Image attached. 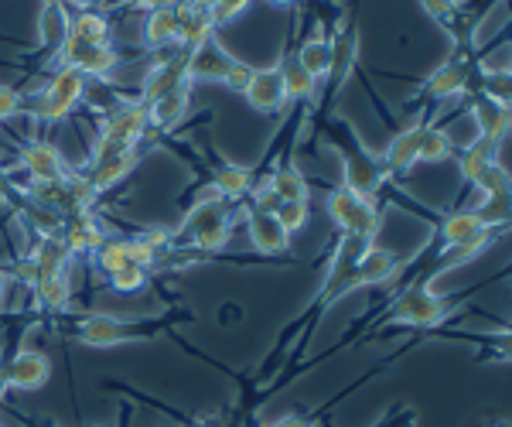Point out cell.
Returning a JSON list of instances; mask_svg holds the SVG:
<instances>
[{
	"mask_svg": "<svg viewBox=\"0 0 512 427\" xmlns=\"http://www.w3.org/2000/svg\"><path fill=\"white\" fill-rule=\"evenodd\" d=\"M229 226H233V209H229V202H222L219 195H209V199H202L188 212L175 236L202 253H216L229 243Z\"/></svg>",
	"mask_w": 512,
	"mask_h": 427,
	"instance_id": "6da1fadb",
	"label": "cell"
},
{
	"mask_svg": "<svg viewBox=\"0 0 512 427\" xmlns=\"http://www.w3.org/2000/svg\"><path fill=\"white\" fill-rule=\"evenodd\" d=\"M82 93H86V76L79 69H72V65H59V72L48 79V86L31 100V106H35L41 120L55 123L69 117L72 106L82 100Z\"/></svg>",
	"mask_w": 512,
	"mask_h": 427,
	"instance_id": "7a4b0ae2",
	"label": "cell"
},
{
	"mask_svg": "<svg viewBox=\"0 0 512 427\" xmlns=\"http://www.w3.org/2000/svg\"><path fill=\"white\" fill-rule=\"evenodd\" d=\"M342 161H345V185L342 188H349V192L359 195V199L373 202V195L383 188L390 171H386L383 164L366 151V147L355 141L352 134H342Z\"/></svg>",
	"mask_w": 512,
	"mask_h": 427,
	"instance_id": "3957f363",
	"label": "cell"
},
{
	"mask_svg": "<svg viewBox=\"0 0 512 427\" xmlns=\"http://www.w3.org/2000/svg\"><path fill=\"white\" fill-rule=\"evenodd\" d=\"M328 212L338 226L345 229V236H359V240L373 243L376 229H379V209L369 199H359L349 188H335L328 195Z\"/></svg>",
	"mask_w": 512,
	"mask_h": 427,
	"instance_id": "277c9868",
	"label": "cell"
},
{
	"mask_svg": "<svg viewBox=\"0 0 512 427\" xmlns=\"http://www.w3.org/2000/svg\"><path fill=\"white\" fill-rule=\"evenodd\" d=\"M441 236H444V243L451 246V257H448V264H444V267H454L458 260L475 257L478 250H485V246L492 243V229L475 216V209L451 212V216L444 219Z\"/></svg>",
	"mask_w": 512,
	"mask_h": 427,
	"instance_id": "5b68a950",
	"label": "cell"
},
{
	"mask_svg": "<svg viewBox=\"0 0 512 427\" xmlns=\"http://www.w3.org/2000/svg\"><path fill=\"white\" fill-rule=\"evenodd\" d=\"M134 168H137V147L99 137L96 147H93V175H89L99 192H103V188L120 185Z\"/></svg>",
	"mask_w": 512,
	"mask_h": 427,
	"instance_id": "8992f818",
	"label": "cell"
},
{
	"mask_svg": "<svg viewBox=\"0 0 512 427\" xmlns=\"http://www.w3.org/2000/svg\"><path fill=\"white\" fill-rule=\"evenodd\" d=\"M451 305L444 298H437L427 287H410L396 298L393 305V318L400 325H437L448 318Z\"/></svg>",
	"mask_w": 512,
	"mask_h": 427,
	"instance_id": "52a82bcc",
	"label": "cell"
},
{
	"mask_svg": "<svg viewBox=\"0 0 512 427\" xmlns=\"http://www.w3.org/2000/svg\"><path fill=\"white\" fill-rule=\"evenodd\" d=\"M151 335V328H140V325H127L120 318H106V315H89L82 318L76 328V339L82 346H93V349H106V346H120L127 339H144Z\"/></svg>",
	"mask_w": 512,
	"mask_h": 427,
	"instance_id": "ba28073f",
	"label": "cell"
},
{
	"mask_svg": "<svg viewBox=\"0 0 512 427\" xmlns=\"http://www.w3.org/2000/svg\"><path fill=\"white\" fill-rule=\"evenodd\" d=\"M55 55H59L62 65L79 69L82 76H110L113 65H117V52H113V45H86V41H76V38L65 41Z\"/></svg>",
	"mask_w": 512,
	"mask_h": 427,
	"instance_id": "9c48e42d",
	"label": "cell"
},
{
	"mask_svg": "<svg viewBox=\"0 0 512 427\" xmlns=\"http://www.w3.org/2000/svg\"><path fill=\"white\" fill-rule=\"evenodd\" d=\"M144 130H147V106L144 103H127V106L113 110L110 117L103 120V127H99V137L137 147V141L144 137Z\"/></svg>",
	"mask_w": 512,
	"mask_h": 427,
	"instance_id": "30bf717a",
	"label": "cell"
},
{
	"mask_svg": "<svg viewBox=\"0 0 512 427\" xmlns=\"http://www.w3.org/2000/svg\"><path fill=\"white\" fill-rule=\"evenodd\" d=\"M355 59H359V28L352 21H342L338 35L332 38V65H328V76H325L332 82V89H338L352 76Z\"/></svg>",
	"mask_w": 512,
	"mask_h": 427,
	"instance_id": "8fae6325",
	"label": "cell"
},
{
	"mask_svg": "<svg viewBox=\"0 0 512 427\" xmlns=\"http://www.w3.org/2000/svg\"><path fill=\"white\" fill-rule=\"evenodd\" d=\"M7 369V383L18 390H38L41 383L52 376V363H48L45 352H35V349H24L18 356L11 359V366Z\"/></svg>",
	"mask_w": 512,
	"mask_h": 427,
	"instance_id": "7c38bea8",
	"label": "cell"
},
{
	"mask_svg": "<svg viewBox=\"0 0 512 427\" xmlns=\"http://www.w3.org/2000/svg\"><path fill=\"white\" fill-rule=\"evenodd\" d=\"M229 65H233V55L219 45L216 38H209L205 45H198L188 52V79H226Z\"/></svg>",
	"mask_w": 512,
	"mask_h": 427,
	"instance_id": "4fadbf2b",
	"label": "cell"
},
{
	"mask_svg": "<svg viewBox=\"0 0 512 427\" xmlns=\"http://www.w3.org/2000/svg\"><path fill=\"white\" fill-rule=\"evenodd\" d=\"M243 93H246V100H250L253 110H260V113H277L280 106L287 103L284 82H280L277 69H253V79Z\"/></svg>",
	"mask_w": 512,
	"mask_h": 427,
	"instance_id": "5bb4252c",
	"label": "cell"
},
{
	"mask_svg": "<svg viewBox=\"0 0 512 427\" xmlns=\"http://www.w3.org/2000/svg\"><path fill=\"white\" fill-rule=\"evenodd\" d=\"M21 164L28 168V175L35 182H52V178H65V161L59 154V147L35 141L21 147Z\"/></svg>",
	"mask_w": 512,
	"mask_h": 427,
	"instance_id": "9a60e30c",
	"label": "cell"
},
{
	"mask_svg": "<svg viewBox=\"0 0 512 427\" xmlns=\"http://www.w3.org/2000/svg\"><path fill=\"white\" fill-rule=\"evenodd\" d=\"M188 106H192V86L171 89V93L158 96L154 103H147V123H154V127H161V130H171L188 117Z\"/></svg>",
	"mask_w": 512,
	"mask_h": 427,
	"instance_id": "2e32d148",
	"label": "cell"
},
{
	"mask_svg": "<svg viewBox=\"0 0 512 427\" xmlns=\"http://www.w3.org/2000/svg\"><path fill=\"white\" fill-rule=\"evenodd\" d=\"M472 117H475V127H478V137L492 144H502L509 134V103H495V100H485L478 96L475 106H472Z\"/></svg>",
	"mask_w": 512,
	"mask_h": 427,
	"instance_id": "e0dca14e",
	"label": "cell"
},
{
	"mask_svg": "<svg viewBox=\"0 0 512 427\" xmlns=\"http://www.w3.org/2000/svg\"><path fill=\"white\" fill-rule=\"evenodd\" d=\"M393 270H396L393 253L376 243H369L366 250L359 253V260H355V281H359V287H373V284L390 281Z\"/></svg>",
	"mask_w": 512,
	"mask_h": 427,
	"instance_id": "ac0fdd59",
	"label": "cell"
},
{
	"mask_svg": "<svg viewBox=\"0 0 512 427\" xmlns=\"http://www.w3.org/2000/svg\"><path fill=\"white\" fill-rule=\"evenodd\" d=\"M62 226H65L62 240L69 243L72 253H89V250L96 253V246L106 240V233L99 229V223L89 216V212H72V216H65Z\"/></svg>",
	"mask_w": 512,
	"mask_h": 427,
	"instance_id": "d6986e66",
	"label": "cell"
},
{
	"mask_svg": "<svg viewBox=\"0 0 512 427\" xmlns=\"http://www.w3.org/2000/svg\"><path fill=\"white\" fill-rule=\"evenodd\" d=\"M250 236H253V246L260 253H270V257H277V253H287V246H291V236L280 229V223L270 212H260V209H250Z\"/></svg>",
	"mask_w": 512,
	"mask_h": 427,
	"instance_id": "ffe728a7",
	"label": "cell"
},
{
	"mask_svg": "<svg viewBox=\"0 0 512 427\" xmlns=\"http://www.w3.org/2000/svg\"><path fill=\"white\" fill-rule=\"evenodd\" d=\"M277 72H280V82H284V96H287V100L304 103V100H311V96L318 93V79L294 59V52L284 55V62L277 65Z\"/></svg>",
	"mask_w": 512,
	"mask_h": 427,
	"instance_id": "44dd1931",
	"label": "cell"
},
{
	"mask_svg": "<svg viewBox=\"0 0 512 427\" xmlns=\"http://www.w3.org/2000/svg\"><path fill=\"white\" fill-rule=\"evenodd\" d=\"M144 41L151 48H168L178 45V7H154L144 18Z\"/></svg>",
	"mask_w": 512,
	"mask_h": 427,
	"instance_id": "7402d4cb",
	"label": "cell"
},
{
	"mask_svg": "<svg viewBox=\"0 0 512 427\" xmlns=\"http://www.w3.org/2000/svg\"><path fill=\"white\" fill-rule=\"evenodd\" d=\"M72 250L69 243L62 240V233H52V236H41L31 260L38 267V281L41 277H55V274H65V264H69Z\"/></svg>",
	"mask_w": 512,
	"mask_h": 427,
	"instance_id": "603a6c76",
	"label": "cell"
},
{
	"mask_svg": "<svg viewBox=\"0 0 512 427\" xmlns=\"http://www.w3.org/2000/svg\"><path fill=\"white\" fill-rule=\"evenodd\" d=\"M38 38L48 52H59L65 41H69V14H65V4H41Z\"/></svg>",
	"mask_w": 512,
	"mask_h": 427,
	"instance_id": "cb8c5ba5",
	"label": "cell"
},
{
	"mask_svg": "<svg viewBox=\"0 0 512 427\" xmlns=\"http://www.w3.org/2000/svg\"><path fill=\"white\" fill-rule=\"evenodd\" d=\"M420 137H424V127H410L403 134H396V141L386 147V171H410L420 161Z\"/></svg>",
	"mask_w": 512,
	"mask_h": 427,
	"instance_id": "d4e9b609",
	"label": "cell"
},
{
	"mask_svg": "<svg viewBox=\"0 0 512 427\" xmlns=\"http://www.w3.org/2000/svg\"><path fill=\"white\" fill-rule=\"evenodd\" d=\"M495 147L499 144H492V141H485V137H475L472 144L461 151V158H458V171H461V178H465L468 185H475L478 178L485 175V171L495 164Z\"/></svg>",
	"mask_w": 512,
	"mask_h": 427,
	"instance_id": "484cf974",
	"label": "cell"
},
{
	"mask_svg": "<svg viewBox=\"0 0 512 427\" xmlns=\"http://www.w3.org/2000/svg\"><path fill=\"white\" fill-rule=\"evenodd\" d=\"M468 89V65L465 62H444L441 69L427 79V93L437 100H451V96L465 93Z\"/></svg>",
	"mask_w": 512,
	"mask_h": 427,
	"instance_id": "4316f807",
	"label": "cell"
},
{
	"mask_svg": "<svg viewBox=\"0 0 512 427\" xmlns=\"http://www.w3.org/2000/svg\"><path fill=\"white\" fill-rule=\"evenodd\" d=\"M69 38L86 45H110V21L96 11H79L76 18H69Z\"/></svg>",
	"mask_w": 512,
	"mask_h": 427,
	"instance_id": "83f0119b",
	"label": "cell"
},
{
	"mask_svg": "<svg viewBox=\"0 0 512 427\" xmlns=\"http://www.w3.org/2000/svg\"><path fill=\"white\" fill-rule=\"evenodd\" d=\"M294 59L304 65L315 79L328 76V65H332V38L328 35H315L301 45V52H294Z\"/></svg>",
	"mask_w": 512,
	"mask_h": 427,
	"instance_id": "f1b7e54d",
	"label": "cell"
},
{
	"mask_svg": "<svg viewBox=\"0 0 512 427\" xmlns=\"http://www.w3.org/2000/svg\"><path fill=\"white\" fill-rule=\"evenodd\" d=\"M253 188V175L239 164H222L212 175V192L216 195H226V199H243L246 192Z\"/></svg>",
	"mask_w": 512,
	"mask_h": 427,
	"instance_id": "f546056e",
	"label": "cell"
},
{
	"mask_svg": "<svg viewBox=\"0 0 512 427\" xmlns=\"http://www.w3.org/2000/svg\"><path fill=\"white\" fill-rule=\"evenodd\" d=\"M99 199V188L89 175H65V205H69V212L65 216H72V212H89Z\"/></svg>",
	"mask_w": 512,
	"mask_h": 427,
	"instance_id": "4dcf8cb0",
	"label": "cell"
},
{
	"mask_svg": "<svg viewBox=\"0 0 512 427\" xmlns=\"http://www.w3.org/2000/svg\"><path fill=\"white\" fill-rule=\"evenodd\" d=\"M270 188H274V195L280 202H308V178H304L294 164H287L277 175H270Z\"/></svg>",
	"mask_w": 512,
	"mask_h": 427,
	"instance_id": "1f68e13d",
	"label": "cell"
},
{
	"mask_svg": "<svg viewBox=\"0 0 512 427\" xmlns=\"http://www.w3.org/2000/svg\"><path fill=\"white\" fill-rule=\"evenodd\" d=\"M35 294H38V305L48 308V311H65L69 308V277L65 274H55V277H41L35 284Z\"/></svg>",
	"mask_w": 512,
	"mask_h": 427,
	"instance_id": "d6a6232c",
	"label": "cell"
},
{
	"mask_svg": "<svg viewBox=\"0 0 512 427\" xmlns=\"http://www.w3.org/2000/svg\"><path fill=\"white\" fill-rule=\"evenodd\" d=\"M127 264H130V240H103L96 246V267L103 270L106 277Z\"/></svg>",
	"mask_w": 512,
	"mask_h": 427,
	"instance_id": "836d02e7",
	"label": "cell"
},
{
	"mask_svg": "<svg viewBox=\"0 0 512 427\" xmlns=\"http://www.w3.org/2000/svg\"><path fill=\"white\" fill-rule=\"evenodd\" d=\"M451 158V134L441 127H424L420 137V161H448Z\"/></svg>",
	"mask_w": 512,
	"mask_h": 427,
	"instance_id": "e575fe53",
	"label": "cell"
},
{
	"mask_svg": "<svg viewBox=\"0 0 512 427\" xmlns=\"http://www.w3.org/2000/svg\"><path fill=\"white\" fill-rule=\"evenodd\" d=\"M475 216L482 219V223L489 226V229L506 226L509 223V192H502V195H482V202H478Z\"/></svg>",
	"mask_w": 512,
	"mask_h": 427,
	"instance_id": "d590c367",
	"label": "cell"
},
{
	"mask_svg": "<svg viewBox=\"0 0 512 427\" xmlns=\"http://www.w3.org/2000/svg\"><path fill=\"white\" fill-rule=\"evenodd\" d=\"M308 216H311L308 202H280V205H277V212H274V219H277L280 229H284L287 236L297 233V229L308 226Z\"/></svg>",
	"mask_w": 512,
	"mask_h": 427,
	"instance_id": "8d00e7d4",
	"label": "cell"
},
{
	"mask_svg": "<svg viewBox=\"0 0 512 427\" xmlns=\"http://www.w3.org/2000/svg\"><path fill=\"white\" fill-rule=\"evenodd\" d=\"M24 216H28V226L35 229L38 236H52V233H59L62 223H65L62 212L45 209V205H35V202H31V209L24 212Z\"/></svg>",
	"mask_w": 512,
	"mask_h": 427,
	"instance_id": "74e56055",
	"label": "cell"
},
{
	"mask_svg": "<svg viewBox=\"0 0 512 427\" xmlns=\"http://www.w3.org/2000/svg\"><path fill=\"white\" fill-rule=\"evenodd\" d=\"M110 284H113V291H120V294H134V291H140V287L147 284V270L137 267V264H127V267L113 270Z\"/></svg>",
	"mask_w": 512,
	"mask_h": 427,
	"instance_id": "f35d334b",
	"label": "cell"
},
{
	"mask_svg": "<svg viewBox=\"0 0 512 427\" xmlns=\"http://www.w3.org/2000/svg\"><path fill=\"white\" fill-rule=\"evenodd\" d=\"M482 96L485 100H495V103H509V72L506 69L482 72Z\"/></svg>",
	"mask_w": 512,
	"mask_h": 427,
	"instance_id": "ab89813d",
	"label": "cell"
},
{
	"mask_svg": "<svg viewBox=\"0 0 512 427\" xmlns=\"http://www.w3.org/2000/svg\"><path fill=\"white\" fill-rule=\"evenodd\" d=\"M475 188H478L482 195H502V192H509V171L502 168L499 161H495L492 168L485 171V175L475 182Z\"/></svg>",
	"mask_w": 512,
	"mask_h": 427,
	"instance_id": "60d3db41",
	"label": "cell"
},
{
	"mask_svg": "<svg viewBox=\"0 0 512 427\" xmlns=\"http://www.w3.org/2000/svg\"><path fill=\"white\" fill-rule=\"evenodd\" d=\"M424 11L444 24L448 31H458V0H420Z\"/></svg>",
	"mask_w": 512,
	"mask_h": 427,
	"instance_id": "b9f144b4",
	"label": "cell"
},
{
	"mask_svg": "<svg viewBox=\"0 0 512 427\" xmlns=\"http://www.w3.org/2000/svg\"><path fill=\"white\" fill-rule=\"evenodd\" d=\"M246 7H250V0H216V4H212V21H216V28L219 24H229L236 14H243Z\"/></svg>",
	"mask_w": 512,
	"mask_h": 427,
	"instance_id": "7bdbcfd3",
	"label": "cell"
},
{
	"mask_svg": "<svg viewBox=\"0 0 512 427\" xmlns=\"http://www.w3.org/2000/svg\"><path fill=\"white\" fill-rule=\"evenodd\" d=\"M250 79H253V65L233 59V65H229V72H226V79H222V82H226L233 93H243V89L250 86Z\"/></svg>",
	"mask_w": 512,
	"mask_h": 427,
	"instance_id": "ee69618b",
	"label": "cell"
},
{
	"mask_svg": "<svg viewBox=\"0 0 512 427\" xmlns=\"http://www.w3.org/2000/svg\"><path fill=\"white\" fill-rule=\"evenodd\" d=\"M21 106H24L21 93H14L11 86H0V120H11Z\"/></svg>",
	"mask_w": 512,
	"mask_h": 427,
	"instance_id": "f6af8a7d",
	"label": "cell"
},
{
	"mask_svg": "<svg viewBox=\"0 0 512 427\" xmlns=\"http://www.w3.org/2000/svg\"><path fill=\"white\" fill-rule=\"evenodd\" d=\"M14 277H18V281H24V284L35 287V284H38V267H35V260H31V257L18 260V264H14Z\"/></svg>",
	"mask_w": 512,
	"mask_h": 427,
	"instance_id": "bcb514c9",
	"label": "cell"
},
{
	"mask_svg": "<svg viewBox=\"0 0 512 427\" xmlns=\"http://www.w3.org/2000/svg\"><path fill=\"white\" fill-rule=\"evenodd\" d=\"M127 4H134V7H147V11H154V7H168V4H178V0H127Z\"/></svg>",
	"mask_w": 512,
	"mask_h": 427,
	"instance_id": "7dc6e473",
	"label": "cell"
},
{
	"mask_svg": "<svg viewBox=\"0 0 512 427\" xmlns=\"http://www.w3.org/2000/svg\"><path fill=\"white\" fill-rule=\"evenodd\" d=\"M270 427H311L308 421H304V417H280V421L277 424H270Z\"/></svg>",
	"mask_w": 512,
	"mask_h": 427,
	"instance_id": "c3c4849f",
	"label": "cell"
},
{
	"mask_svg": "<svg viewBox=\"0 0 512 427\" xmlns=\"http://www.w3.org/2000/svg\"><path fill=\"white\" fill-rule=\"evenodd\" d=\"M65 4H76L79 11H89V7H96L99 0H65Z\"/></svg>",
	"mask_w": 512,
	"mask_h": 427,
	"instance_id": "681fc988",
	"label": "cell"
},
{
	"mask_svg": "<svg viewBox=\"0 0 512 427\" xmlns=\"http://www.w3.org/2000/svg\"><path fill=\"white\" fill-rule=\"evenodd\" d=\"M7 387H11V383H7V369L0 366V400H4V393H7Z\"/></svg>",
	"mask_w": 512,
	"mask_h": 427,
	"instance_id": "f907efd6",
	"label": "cell"
},
{
	"mask_svg": "<svg viewBox=\"0 0 512 427\" xmlns=\"http://www.w3.org/2000/svg\"><path fill=\"white\" fill-rule=\"evenodd\" d=\"M270 4H280V7H287V4H294V0H270Z\"/></svg>",
	"mask_w": 512,
	"mask_h": 427,
	"instance_id": "816d5d0a",
	"label": "cell"
},
{
	"mask_svg": "<svg viewBox=\"0 0 512 427\" xmlns=\"http://www.w3.org/2000/svg\"><path fill=\"white\" fill-rule=\"evenodd\" d=\"M41 4H65V0H41Z\"/></svg>",
	"mask_w": 512,
	"mask_h": 427,
	"instance_id": "f5cc1de1",
	"label": "cell"
},
{
	"mask_svg": "<svg viewBox=\"0 0 512 427\" xmlns=\"http://www.w3.org/2000/svg\"><path fill=\"white\" fill-rule=\"evenodd\" d=\"M0 298H4V277H0Z\"/></svg>",
	"mask_w": 512,
	"mask_h": 427,
	"instance_id": "db71d44e",
	"label": "cell"
}]
</instances>
